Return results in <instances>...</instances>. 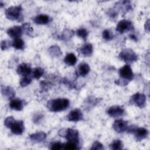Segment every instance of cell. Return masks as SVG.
<instances>
[{"instance_id": "obj_28", "label": "cell", "mask_w": 150, "mask_h": 150, "mask_svg": "<svg viewBox=\"0 0 150 150\" xmlns=\"http://www.w3.org/2000/svg\"><path fill=\"white\" fill-rule=\"evenodd\" d=\"M111 149L113 150H120L123 149V143L120 139L114 140L110 145Z\"/></svg>"}, {"instance_id": "obj_29", "label": "cell", "mask_w": 150, "mask_h": 150, "mask_svg": "<svg viewBox=\"0 0 150 150\" xmlns=\"http://www.w3.org/2000/svg\"><path fill=\"white\" fill-rule=\"evenodd\" d=\"M88 32L85 28H79L78 29L76 32V34L79 38L83 39L84 40H86L88 36Z\"/></svg>"}, {"instance_id": "obj_25", "label": "cell", "mask_w": 150, "mask_h": 150, "mask_svg": "<svg viewBox=\"0 0 150 150\" xmlns=\"http://www.w3.org/2000/svg\"><path fill=\"white\" fill-rule=\"evenodd\" d=\"M99 103V98H96L93 96H90L84 101V104L86 105L87 108H91L94 107L97 104Z\"/></svg>"}, {"instance_id": "obj_26", "label": "cell", "mask_w": 150, "mask_h": 150, "mask_svg": "<svg viewBox=\"0 0 150 150\" xmlns=\"http://www.w3.org/2000/svg\"><path fill=\"white\" fill-rule=\"evenodd\" d=\"M12 46L18 50H23L25 46V42L20 38L14 39L12 42Z\"/></svg>"}, {"instance_id": "obj_3", "label": "cell", "mask_w": 150, "mask_h": 150, "mask_svg": "<svg viewBox=\"0 0 150 150\" xmlns=\"http://www.w3.org/2000/svg\"><path fill=\"white\" fill-rule=\"evenodd\" d=\"M23 8L21 5L12 6L8 8L5 11V14L6 17L9 20L11 21H19V19L22 18V12Z\"/></svg>"}, {"instance_id": "obj_15", "label": "cell", "mask_w": 150, "mask_h": 150, "mask_svg": "<svg viewBox=\"0 0 150 150\" xmlns=\"http://www.w3.org/2000/svg\"><path fill=\"white\" fill-rule=\"evenodd\" d=\"M128 127V122L123 120H117L112 124V128L118 133H121L126 131Z\"/></svg>"}, {"instance_id": "obj_42", "label": "cell", "mask_w": 150, "mask_h": 150, "mask_svg": "<svg viewBox=\"0 0 150 150\" xmlns=\"http://www.w3.org/2000/svg\"><path fill=\"white\" fill-rule=\"evenodd\" d=\"M129 37L131 39L134 40V41H137L138 39H137V37L134 35V34H131L129 35Z\"/></svg>"}, {"instance_id": "obj_12", "label": "cell", "mask_w": 150, "mask_h": 150, "mask_svg": "<svg viewBox=\"0 0 150 150\" xmlns=\"http://www.w3.org/2000/svg\"><path fill=\"white\" fill-rule=\"evenodd\" d=\"M78 53L83 57H90L93 52V47L92 44L88 43L83 45L77 49Z\"/></svg>"}, {"instance_id": "obj_37", "label": "cell", "mask_w": 150, "mask_h": 150, "mask_svg": "<svg viewBox=\"0 0 150 150\" xmlns=\"http://www.w3.org/2000/svg\"><path fill=\"white\" fill-rule=\"evenodd\" d=\"M11 46H12V42L9 40H4L1 42V48L2 50H6Z\"/></svg>"}, {"instance_id": "obj_35", "label": "cell", "mask_w": 150, "mask_h": 150, "mask_svg": "<svg viewBox=\"0 0 150 150\" xmlns=\"http://www.w3.org/2000/svg\"><path fill=\"white\" fill-rule=\"evenodd\" d=\"M43 118V114L40 112H36L34 114L32 118V120L35 124H39Z\"/></svg>"}, {"instance_id": "obj_11", "label": "cell", "mask_w": 150, "mask_h": 150, "mask_svg": "<svg viewBox=\"0 0 150 150\" xmlns=\"http://www.w3.org/2000/svg\"><path fill=\"white\" fill-rule=\"evenodd\" d=\"M114 8L117 12L120 11L122 13L125 14L132 9V5L129 1H122L117 2Z\"/></svg>"}, {"instance_id": "obj_21", "label": "cell", "mask_w": 150, "mask_h": 150, "mask_svg": "<svg viewBox=\"0 0 150 150\" xmlns=\"http://www.w3.org/2000/svg\"><path fill=\"white\" fill-rule=\"evenodd\" d=\"M51 18L47 15L40 14L34 18L33 21L38 25H46L50 22Z\"/></svg>"}, {"instance_id": "obj_4", "label": "cell", "mask_w": 150, "mask_h": 150, "mask_svg": "<svg viewBox=\"0 0 150 150\" xmlns=\"http://www.w3.org/2000/svg\"><path fill=\"white\" fill-rule=\"evenodd\" d=\"M118 57L123 62L129 64L137 62L138 59L137 54L131 49H125L118 54Z\"/></svg>"}, {"instance_id": "obj_40", "label": "cell", "mask_w": 150, "mask_h": 150, "mask_svg": "<svg viewBox=\"0 0 150 150\" xmlns=\"http://www.w3.org/2000/svg\"><path fill=\"white\" fill-rule=\"evenodd\" d=\"M115 83L117 84V85H118V86H127L129 82L127 81H125L124 80H122V79H119L118 80H115Z\"/></svg>"}, {"instance_id": "obj_17", "label": "cell", "mask_w": 150, "mask_h": 150, "mask_svg": "<svg viewBox=\"0 0 150 150\" xmlns=\"http://www.w3.org/2000/svg\"><path fill=\"white\" fill-rule=\"evenodd\" d=\"M2 95L8 100H12L15 96V91L11 86H1Z\"/></svg>"}, {"instance_id": "obj_38", "label": "cell", "mask_w": 150, "mask_h": 150, "mask_svg": "<svg viewBox=\"0 0 150 150\" xmlns=\"http://www.w3.org/2000/svg\"><path fill=\"white\" fill-rule=\"evenodd\" d=\"M63 146H64V144H63L60 142H54L52 143V144L50 145V148L53 150H59V149H63Z\"/></svg>"}, {"instance_id": "obj_32", "label": "cell", "mask_w": 150, "mask_h": 150, "mask_svg": "<svg viewBox=\"0 0 150 150\" xmlns=\"http://www.w3.org/2000/svg\"><path fill=\"white\" fill-rule=\"evenodd\" d=\"M79 144H77L76 142H71V141H68L66 144H65L63 146V149H67V150H73V149H77L79 148L78 147Z\"/></svg>"}, {"instance_id": "obj_36", "label": "cell", "mask_w": 150, "mask_h": 150, "mask_svg": "<svg viewBox=\"0 0 150 150\" xmlns=\"http://www.w3.org/2000/svg\"><path fill=\"white\" fill-rule=\"evenodd\" d=\"M90 149L91 150H102V149H104V146L100 142L98 141H96L93 143L91 147L90 148Z\"/></svg>"}, {"instance_id": "obj_27", "label": "cell", "mask_w": 150, "mask_h": 150, "mask_svg": "<svg viewBox=\"0 0 150 150\" xmlns=\"http://www.w3.org/2000/svg\"><path fill=\"white\" fill-rule=\"evenodd\" d=\"M44 69L41 67H35L32 69V76L33 79H39L44 74Z\"/></svg>"}, {"instance_id": "obj_7", "label": "cell", "mask_w": 150, "mask_h": 150, "mask_svg": "<svg viewBox=\"0 0 150 150\" xmlns=\"http://www.w3.org/2000/svg\"><path fill=\"white\" fill-rule=\"evenodd\" d=\"M134 29L131 21L127 19H122L118 22L116 26V30L120 33H124Z\"/></svg>"}, {"instance_id": "obj_31", "label": "cell", "mask_w": 150, "mask_h": 150, "mask_svg": "<svg viewBox=\"0 0 150 150\" xmlns=\"http://www.w3.org/2000/svg\"><path fill=\"white\" fill-rule=\"evenodd\" d=\"M102 37L104 40L107 41H110L113 39L114 34L110 30L105 29L102 32Z\"/></svg>"}, {"instance_id": "obj_24", "label": "cell", "mask_w": 150, "mask_h": 150, "mask_svg": "<svg viewBox=\"0 0 150 150\" xmlns=\"http://www.w3.org/2000/svg\"><path fill=\"white\" fill-rule=\"evenodd\" d=\"M47 51L49 54L53 57H59L62 54L60 47L57 45H52L50 46Z\"/></svg>"}, {"instance_id": "obj_20", "label": "cell", "mask_w": 150, "mask_h": 150, "mask_svg": "<svg viewBox=\"0 0 150 150\" xmlns=\"http://www.w3.org/2000/svg\"><path fill=\"white\" fill-rule=\"evenodd\" d=\"M46 137L47 135L46 133H45L43 131H39L30 134L29 135V139H30V141L34 142L39 143L45 140Z\"/></svg>"}, {"instance_id": "obj_22", "label": "cell", "mask_w": 150, "mask_h": 150, "mask_svg": "<svg viewBox=\"0 0 150 150\" xmlns=\"http://www.w3.org/2000/svg\"><path fill=\"white\" fill-rule=\"evenodd\" d=\"M64 63L69 66H73L76 64L77 61V59L74 54L73 53H69L66 54L64 58Z\"/></svg>"}, {"instance_id": "obj_16", "label": "cell", "mask_w": 150, "mask_h": 150, "mask_svg": "<svg viewBox=\"0 0 150 150\" xmlns=\"http://www.w3.org/2000/svg\"><path fill=\"white\" fill-rule=\"evenodd\" d=\"M7 34L11 38H19L21 37L23 32L22 26H14L9 28L6 31Z\"/></svg>"}, {"instance_id": "obj_19", "label": "cell", "mask_w": 150, "mask_h": 150, "mask_svg": "<svg viewBox=\"0 0 150 150\" xmlns=\"http://www.w3.org/2000/svg\"><path fill=\"white\" fill-rule=\"evenodd\" d=\"M90 70V68L89 65L85 62H82L78 65L77 74L79 76L85 77L88 74Z\"/></svg>"}, {"instance_id": "obj_2", "label": "cell", "mask_w": 150, "mask_h": 150, "mask_svg": "<svg viewBox=\"0 0 150 150\" xmlns=\"http://www.w3.org/2000/svg\"><path fill=\"white\" fill-rule=\"evenodd\" d=\"M58 135L66 138L68 141H71L79 144V133L77 129L73 128H62L59 130Z\"/></svg>"}, {"instance_id": "obj_23", "label": "cell", "mask_w": 150, "mask_h": 150, "mask_svg": "<svg viewBox=\"0 0 150 150\" xmlns=\"http://www.w3.org/2000/svg\"><path fill=\"white\" fill-rule=\"evenodd\" d=\"M74 35V32L70 29H65L59 36V39L64 41H67L70 39Z\"/></svg>"}, {"instance_id": "obj_14", "label": "cell", "mask_w": 150, "mask_h": 150, "mask_svg": "<svg viewBox=\"0 0 150 150\" xmlns=\"http://www.w3.org/2000/svg\"><path fill=\"white\" fill-rule=\"evenodd\" d=\"M10 129L11 132L15 135H22L25 131L24 122L22 120L15 121L13 125L11 127Z\"/></svg>"}, {"instance_id": "obj_1", "label": "cell", "mask_w": 150, "mask_h": 150, "mask_svg": "<svg viewBox=\"0 0 150 150\" xmlns=\"http://www.w3.org/2000/svg\"><path fill=\"white\" fill-rule=\"evenodd\" d=\"M70 105V101L66 98L52 99L47 102L46 106L50 111L57 112L66 110Z\"/></svg>"}, {"instance_id": "obj_9", "label": "cell", "mask_w": 150, "mask_h": 150, "mask_svg": "<svg viewBox=\"0 0 150 150\" xmlns=\"http://www.w3.org/2000/svg\"><path fill=\"white\" fill-rule=\"evenodd\" d=\"M67 120L69 121L77 122L83 119V114L79 108H75L71 111L66 116Z\"/></svg>"}, {"instance_id": "obj_18", "label": "cell", "mask_w": 150, "mask_h": 150, "mask_svg": "<svg viewBox=\"0 0 150 150\" xmlns=\"http://www.w3.org/2000/svg\"><path fill=\"white\" fill-rule=\"evenodd\" d=\"M9 106L12 110L15 111H21L23 108L24 101L19 98H13L11 100Z\"/></svg>"}, {"instance_id": "obj_5", "label": "cell", "mask_w": 150, "mask_h": 150, "mask_svg": "<svg viewBox=\"0 0 150 150\" xmlns=\"http://www.w3.org/2000/svg\"><path fill=\"white\" fill-rule=\"evenodd\" d=\"M146 96L141 93H136L133 94L129 100V103L139 108H143L146 104Z\"/></svg>"}, {"instance_id": "obj_6", "label": "cell", "mask_w": 150, "mask_h": 150, "mask_svg": "<svg viewBox=\"0 0 150 150\" xmlns=\"http://www.w3.org/2000/svg\"><path fill=\"white\" fill-rule=\"evenodd\" d=\"M119 75L121 79L129 82L134 78V73L129 64H125L119 69Z\"/></svg>"}, {"instance_id": "obj_34", "label": "cell", "mask_w": 150, "mask_h": 150, "mask_svg": "<svg viewBox=\"0 0 150 150\" xmlns=\"http://www.w3.org/2000/svg\"><path fill=\"white\" fill-rule=\"evenodd\" d=\"M15 121L16 120L12 116L8 117L4 121V125L6 128H10L13 125V124L15 122Z\"/></svg>"}, {"instance_id": "obj_39", "label": "cell", "mask_w": 150, "mask_h": 150, "mask_svg": "<svg viewBox=\"0 0 150 150\" xmlns=\"http://www.w3.org/2000/svg\"><path fill=\"white\" fill-rule=\"evenodd\" d=\"M107 13H108V15L110 16V18H111V19L116 18V17L118 15V12L115 8L110 9L107 11Z\"/></svg>"}, {"instance_id": "obj_33", "label": "cell", "mask_w": 150, "mask_h": 150, "mask_svg": "<svg viewBox=\"0 0 150 150\" xmlns=\"http://www.w3.org/2000/svg\"><path fill=\"white\" fill-rule=\"evenodd\" d=\"M31 82H32V79L28 76H25L21 79L19 84L22 87H25L28 86L29 84H30Z\"/></svg>"}, {"instance_id": "obj_8", "label": "cell", "mask_w": 150, "mask_h": 150, "mask_svg": "<svg viewBox=\"0 0 150 150\" xmlns=\"http://www.w3.org/2000/svg\"><path fill=\"white\" fill-rule=\"evenodd\" d=\"M107 112L111 117L118 118L124 116L125 115V111L122 107L119 105H114L110 107L108 109Z\"/></svg>"}, {"instance_id": "obj_10", "label": "cell", "mask_w": 150, "mask_h": 150, "mask_svg": "<svg viewBox=\"0 0 150 150\" xmlns=\"http://www.w3.org/2000/svg\"><path fill=\"white\" fill-rule=\"evenodd\" d=\"M132 134L134 135V137L137 141H141L148 137L149 132L145 128L137 127Z\"/></svg>"}, {"instance_id": "obj_41", "label": "cell", "mask_w": 150, "mask_h": 150, "mask_svg": "<svg viewBox=\"0 0 150 150\" xmlns=\"http://www.w3.org/2000/svg\"><path fill=\"white\" fill-rule=\"evenodd\" d=\"M149 25H150V23H149V19H148L147 21L145 22V25H144L145 30L148 33H149Z\"/></svg>"}, {"instance_id": "obj_13", "label": "cell", "mask_w": 150, "mask_h": 150, "mask_svg": "<svg viewBox=\"0 0 150 150\" xmlns=\"http://www.w3.org/2000/svg\"><path fill=\"white\" fill-rule=\"evenodd\" d=\"M32 69L31 68V66L30 64L22 63L20 64L17 69H16V73L23 77L28 76L32 73Z\"/></svg>"}, {"instance_id": "obj_30", "label": "cell", "mask_w": 150, "mask_h": 150, "mask_svg": "<svg viewBox=\"0 0 150 150\" xmlns=\"http://www.w3.org/2000/svg\"><path fill=\"white\" fill-rule=\"evenodd\" d=\"M22 28L23 29V32L24 33H25L27 35L29 36H31L32 32H33V29L32 28V27L31 26L30 23H24L22 24Z\"/></svg>"}]
</instances>
